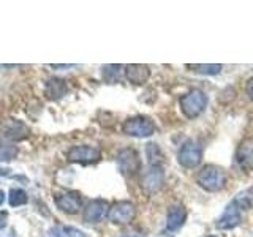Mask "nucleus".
Masks as SVG:
<instances>
[{
  "instance_id": "nucleus-1",
  "label": "nucleus",
  "mask_w": 253,
  "mask_h": 237,
  "mask_svg": "<svg viewBox=\"0 0 253 237\" xmlns=\"http://www.w3.org/2000/svg\"><path fill=\"white\" fill-rule=\"evenodd\" d=\"M228 174L223 168L215 164H206L196 174V184L206 192H220L226 187Z\"/></svg>"
},
{
  "instance_id": "nucleus-2",
  "label": "nucleus",
  "mask_w": 253,
  "mask_h": 237,
  "mask_svg": "<svg viewBox=\"0 0 253 237\" xmlns=\"http://www.w3.org/2000/svg\"><path fill=\"white\" fill-rule=\"evenodd\" d=\"M209 98L203 90L200 89H192L188 90L187 93H184L179 98V106L182 114H184L187 118H196L200 117L206 108H208Z\"/></svg>"
},
{
  "instance_id": "nucleus-3",
  "label": "nucleus",
  "mask_w": 253,
  "mask_h": 237,
  "mask_svg": "<svg viewBox=\"0 0 253 237\" xmlns=\"http://www.w3.org/2000/svg\"><path fill=\"white\" fill-rule=\"evenodd\" d=\"M122 130L126 136L131 138H150L155 133L157 126L154 123V120L150 117L146 116H134V117H128L122 125Z\"/></svg>"
},
{
  "instance_id": "nucleus-4",
  "label": "nucleus",
  "mask_w": 253,
  "mask_h": 237,
  "mask_svg": "<svg viewBox=\"0 0 253 237\" xmlns=\"http://www.w3.org/2000/svg\"><path fill=\"white\" fill-rule=\"evenodd\" d=\"M203 154H204V150H203L201 142H198L195 139H188L179 149L177 161L180 166H184L187 169H195L201 164Z\"/></svg>"
},
{
  "instance_id": "nucleus-5",
  "label": "nucleus",
  "mask_w": 253,
  "mask_h": 237,
  "mask_svg": "<svg viewBox=\"0 0 253 237\" xmlns=\"http://www.w3.org/2000/svg\"><path fill=\"white\" fill-rule=\"evenodd\" d=\"M117 168L121 171L122 176L125 177H133L142 169V161H141V157L134 149H122L121 152L117 154Z\"/></svg>"
},
{
  "instance_id": "nucleus-6",
  "label": "nucleus",
  "mask_w": 253,
  "mask_h": 237,
  "mask_svg": "<svg viewBox=\"0 0 253 237\" xmlns=\"http://www.w3.org/2000/svg\"><path fill=\"white\" fill-rule=\"evenodd\" d=\"M165 185V171L160 164H149V168L141 176V188L147 195L160 192Z\"/></svg>"
},
{
  "instance_id": "nucleus-7",
  "label": "nucleus",
  "mask_w": 253,
  "mask_h": 237,
  "mask_svg": "<svg viewBox=\"0 0 253 237\" xmlns=\"http://www.w3.org/2000/svg\"><path fill=\"white\" fill-rule=\"evenodd\" d=\"M136 215V207L131 201H117L109 207L108 220L113 225H126Z\"/></svg>"
},
{
  "instance_id": "nucleus-8",
  "label": "nucleus",
  "mask_w": 253,
  "mask_h": 237,
  "mask_svg": "<svg viewBox=\"0 0 253 237\" xmlns=\"http://www.w3.org/2000/svg\"><path fill=\"white\" fill-rule=\"evenodd\" d=\"M100 158H101V150L93 146H73L67 152V160L71 163L90 164L100 161Z\"/></svg>"
},
{
  "instance_id": "nucleus-9",
  "label": "nucleus",
  "mask_w": 253,
  "mask_h": 237,
  "mask_svg": "<svg viewBox=\"0 0 253 237\" xmlns=\"http://www.w3.org/2000/svg\"><path fill=\"white\" fill-rule=\"evenodd\" d=\"M241 221H242L241 207L234 201H231L226 205V209L223 213H221V217L217 220L215 228L221 229V231H231V229L241 225Z\"/></svg>"
},
{
  "instance_id": "nucleus-10",
  "label": "nucleus",
  "mask_w": 253,
  "mask_h": 237,
  "mask_svg": "<svg viewBox=\"0 0 253 237\" xmlns=\"http://www.w3.org/2000/svg\"><path fill=\"white\" fill-rule=\"evenodd\" d=\"M54 202L57 205V209H60L62 212L75 215V213H78L79 209H81L83 198L78 192H63V193L55 195Z\"/></svg>"
},
{
  "instance_id": "nucleus-11",
  "label": "nucleus",
  "mask_w": 253,
  "mask_h": 237,
  "mask_svg": "<svg viewBox=\"0 0 253 237\" xmlns=\"http://www.w3.org/2000/svg\"><path fill=\"white\" fill-rule=\"evenodd\" d=\"M108 212H109V207L105 199H92L87 202L83 218L85 223L95 225V223H100L105 217H108Z\"/></svg>"
},
{
  "instance_id": "nucleus-12",
  "label": "nucleus",
  "mask_w": 253,
  "mask_h": 237,
  "mask_svg": "<svg viewBox=\"0 0 253 237\" xmlns=\"http://www.w3.org/2000/svg\"><path fill=\"white\" fill-rule=\"evenodd\" d=\"M236 163L245 172L253 171V138H245L241 141L236 150Z\"/></svg>"
},
{
  "instance_id": "nucleus-13",
  "label": "nucleus",
  "mask_w": 253,
  "mask_h": 237,
  "mask_svg": "<svg viewBox=\"0 0 253 237\" xmlns=\"http://www.w3.org/2000/svg\"><path fill=\"white\" fill-rule=\"evenodd\" d=\"M187 220V210L182 204H172L166 212V229L169 233H177Z\"/></svg>"
},
{
  "instance_id": "nucleus-14",
  "label": "nucleus",
  "mask_w": 253,
  "mask_h": 237,
  "mask_svg": "<svg viewBox=\"0 0 253 237\" xmlns=\"http://www.w3.org/2000/svg\"><path fill=\"white\" fill-rule=\"evenodd\" d=\"M125 78L133 85H142L149 81L150 78V68L142 63H131L125 67Z\"/></svg>"
},
{
  "instance_id": "nucleus-15",
  "label": "nucleus",
  "mask_w": 253,
  "mask_h": 237,
  "mask_svg": "<svg viewBox=\"0 0 253 237\" xmlns=\"http://www.w3.org/2000/svg\"><path fill=\"white\" fill-rule=\"evenodd\" d=\"M67 93V84L63 79H59V78H51L49 81L46 82V87H44V95L49 100H59L62 98L63 95Z\"/></svg>"
},
{
  "instance_id": "nucleus-16",
  "label": "nucleus",
  "mask_w": 253,
  "mask_h": 237,
  "mask_svg": "<svg viewBox=\"0 0 253 237\" xmlns=\"http://www.w3.org/2000/svg\"><path fill=\"white\" fill-rule=\"evenodd\" d=\"M27 134H29V128L21 120H16V118L10 120L5 126V136L11 141H21L24 138H27Z\"/></svg>"
},
{
  "instance_id": "nucleus-17",
  "label": "nucleus",
  "mask_w": 253,
  "mask_h": 237,
  "mask_svg": "<svg viewBox=\"0 0 253 237\" xmlns=\"http://www.w3.org/2000/svg\"><path fill=\"white\" fill-rule=\"evenodd\" d=\"M47 237H87L83 231L71 226H54L49 229Z\"/></svg>"
},
{
  "instance_id": "nucleus-18",
  "label": "nucleus",
  "mask_w": 253,
  "mask_h": 237,
  "mask_svg": "<svg viewBox=\"0 0 253 237\" xmlns=\"http://www.w3.org/2000/svg\"><path fill=\"white\" fill-rule=\"evenodd\" d=\"M187 68H190L192 71L198 75H206V76H215V75H220L221 71V65H217V63H195V65H187Z\"/></svg>"
},
{
  "instance_id": "nucleus-19",
  "label": "nucleus",
  "mask_w": 253,
  "mask_h": 237,
  "mask_svg": "<svg viewBox=\"0 0 253 237\" xmlns=\"http://www.w3.org/2000/svg\"><path fill=\"white\" fill-rule=\"evenodd\" d=\"M237 205L241 207V210H253V185L245 188L244 192H241L233 199Z\"/></svg>"
},
{
  "instance_id": "nucleus-20",
  "label": "nucleus",
  "mask_w": 253,
  "mask_h": 237,
  "mask_svg": "<svg viewBox=\"0 0 253 237\" xmlns=\"http://www.w3.org/2000/svg\"><path fill=\"white\" fill-rule=\"evenodd\" d=\"M122 65H105L101 68V75L103 79L108 82V84H116L119 82L121 79V73H122Z\"/></svg>"
},
{
  "instance_id": "nucleus-21",
  "label": "nucleus",
  "mask_w": 253,
  "mask_h": 237,
  "mask_svg": "<svg viewBox=\"0 0 253 237\" xmlns=\"http://www.w3.org/2000/svg\"><path fill=\"white\" fill-rule=\"evenodd\" d=\"M18 155V147L13 142L0 141V161H11Z\"/></svg>"
},
{
  "instance_id": "nucleus-22",
  "label": "nucleus",
  "mask_w": 253,
  "mask_h": 237,
  "mask_svg": "<svg viewBox=\"0 0 253 237\" xmlns=\"http://www.w3.org/2000/svg\"><path fill=\"white\" fill-rule=\"evenodd\" d=\"M146 157L149 158V164H160L163 163V154L158 144H154V142H149L146 146Z\"/></svg>"
},
{
  "instance_id": "nucleus-23",
  "label": "nucleus",
  "mask_w": 253,
  "mask_h": 237,
  "mask_svg": "<svg viewBox=\"0 0 253 237\" xmlns=\"http://www.w3.org/2000/svg\"><path fill=\"white\" fill-rule=\"evenodd\" d=\"M8 202H10L11 207H19V205H24L27 202V193L21 188H11Z\"/></svg>"
},
{
  "instance_id": "nucleus-24",
  "label": "nucleus",
  "mask_w": 253,
  "mask_h": 237,
  "mask_svg": "<svg viewBox=\"0 0 253 237\" xmlns=\"http://www.w3.org/2000/svg\"><path fill=\"white\" fill-rule=\"evenodd\" d=\"M245 93L249 95L250 100H253V78H250L247 81V85H245Z\"/></svg>"
},
{
  "instance_id": "nucleus-25",
  "label": "nucleus",
  "mask_w": 253,
  "mask_h": 237,
  "mask_svg": "<svg viewBox=\"0 0 253 237\" xmlns=\"http://www.w3.org/2000/svg\"><path fill=\"white\" fill-rule=\"evenodd\" d=\"M8 223V212L0 210V229H3Z\"/></svg>"
},
{
  "instance_id": "nucleus-26",
  "label": "nucleus",
  "mask_w": 253,
  "mask_h": 237,
  "mask_svg": "<svg viewBox=\"0 0 253 237\" xmlns=\"http://www.w3.org/2000/svg\"><path fill=\"white\" fill-rule=\"evenodd\" d=\"M121 237H144V236H142V233L136 231V229H131V231H126V233H124Z\"/></svg>"
},
{
  "instance_id": "nucleus-27",
  "label": "nucleus",
  "mask_w": 253,
  "mask_h": 237,
  "mask_svg": "<svg viewBox=\"0 0 253 237\" xmlns=\"http://www.w3.org/2000/svg\"><path fill=\"white\" fill-rule=\"evenodd\" d=\"M51 68H73L75 65H49Z\"/></svg>"
},
{
  "instance_id": "nucleus-28",
  "label": "nucleus",
  "mask_w": 253,
  "mask_h": 237,
  "mask_svg": "<svg viewBox=\"0 0 253 237\" xmlns=\"http://www.w3.org/2000/svg\"><path fill=\"white\" fill-rule=\"evenodd\" d=\"M3 201H5V193L2 192V190H0V205L3 204Z\"/></svg>"
},
{
  "instance_id": "nucleus-29",
  "label": "nucleus",
  "mask_w": 253,
  "mask_h": 237,
  "mask_svg": "<svg viewBox=\"0 0 253 237\" xmlns=\"http://www.w3.org/2000/svg\"><path fill=\"white\" fill-rule=\"evenodd\" d=\"M8 172H10V169H6V168H5V169H3V168H0V176H6Z\"/></svg>"
},
{
  "instance_id": "nucleus-30",
  "label": "nucleus",
  "mask_w": 253,
  "mask_h": 237,
  "mask_svg": "<svg viewBox=\"0 0 253 237\" xmlns=\"http://www.w3.org/2000/svg\"><path fill=\"white\" fill-rule=\"evenodd\" d=\"M211 237H213V236H211Z\"/></svg>"
}]
</instances>
